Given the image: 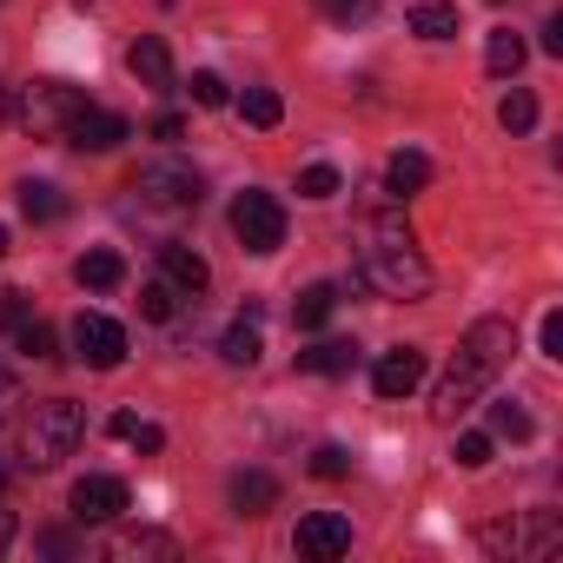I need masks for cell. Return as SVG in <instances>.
Returning a JSON list of instances; mask_svg holds the SVG:
<instances>
[{
    "label": "cell",
    "instance_id": "cell-1",
    "mask_svg": "<svg viewBox=\"0 0 563 563\" xmlns=\"http://www.w3.org/2000/svg\"><path fill=\"white\" fill-rule=\"evenodd\" d=\"M358 278L378 292V299H424L431 292V258L418 252V239H411V225H405V212H398V199H378V206H365V219H358Z\"/></svg>",
    "mask_w": 563,
    "mask_h": 563
},
{
    "label": "cell",
    "instance_id": "cell-2",
    "mask_svg": "<svg viewBox=\"0 0 563 563\" xmlns=\"http://www.w3.org/2000/svg\"><path fill=\"white\" fill-rule=\"evenodd\" d=\"M510 352H517V325H510V319H477V325L457 339V352H451V365H444V378H438V391H431V418H438V424H457V418L497 385V372L510 365Z\"/></svg>",
    "mask_w": 563,
    "mask_h": 563
},
{
    "label": "cell",
    "instance_id": "cell-3",
    "mask_svg": "<svg viewBox=\"0 0 563 563\" xmlns=\"http://www.w3.org/2000/svg\"><path fill=\"white\" fill-rule=\"evenodd\" d=\"M80 438H87V411L74 398H47V405H34V418L21 431V464L27 471H54L60 457H74Z\"/></svg>",
    "mask_w": 563,
    "mask_h": 563
},
{
    "label": "cell",
    "instance_id": "cell-4",
    "mask_svg": "<svg viewBox=\"0 0 563 563\" xmlns=\"http://www.w3.org/2000/svg\"><path fill=\"white\" fill-rule=\"evenodd\" d=\"M80 107H87V93L67 87V80H34V87H21V100H14V113H21V126H27L34 140H67V126H74Z\"/></svg>",
    "mask_w": 563,
    "mask_h": 563
},
{
    "label": "cell",
    "instance_id": "cell-5",
    "mask_svg": "<svg viewBox=\"0 0 563 563\" xmlns=\"http://www.w3.org/2000/svg\"><path fill=\"white\" fill-rule=\"evenodd\" d=\"M232 232L252 258H272L278 245H286V206H278L272 192H239L232 199Z\"/></svg>",
    "mask_w": 563,
    "mask_h": 563
},
{
    "label": "cell",
    "instance_id": "cell-6",
    "mask_svg": "<svg viewBox=\"0 0 563 563\" xmlns=\"http://www.w3.org/2000/svg\"><path fill=\"white\" fill-rule=\"evenodd\" d=\"M133 192H140V206H159V212H186V206H199L206 179H199L186 159H153V166H140V173H133Z\"/></svg>",
    "mask_w": 563,
    "mask_h": 563
},
{
    "label": "cell",
    "instance_id": "cell-7",
    "mask_svg": "<svg viewBox=\"0 0 563 563\" xmlns=\"http://www.w3.org/2000/svg\"><path fill=\"white\" fill-rule=\"evenodd\" d=\"M74 358L93 365V372H113V365L126 358V332H120L107 312H80V319H74Z\"/></svg>",
    "mask_w": 563,
    "mask_h": 563
},
{
    "label": "cell",
    "instance_id": "cell-8",
    "mask_svg": "<svg viewBox=\"0 0 563 563\" xmlns=\"http://www.w3.org/2000/svg\"><path fill=\"white\" fill-rule=\"evenodd\" d=\"M345 550H352V523H345L339 510H312V517H299V556L332 563V556H345Z\"/></svg>",
    "mask_w": 563,
    "mask_h": 563
},
{
    "label": "cell",
    "instance_id": "cell-9",
    "mask_svg": "<svg viewBox=\"0 0 563 563\" xmlns=\"http://www.w3.org/2000/svg\"><path fill=\"white\" fill-rule=\"evenodd\" d=\"M126 133H133V126H126L120 113H107V107L87 100V107L74 113V126H67V146H80V153H113Z\"/></svg>",
    "mask_w": 563,
    "mask_h": 563
},
{
    "label": "cell",
    "instance_id": "cell-10",
    "mask_svg": "<svg viewBox=\"0 0 563 563\" xmlns=\"http://www.w3.org/2000/svg\"><path fill=\"white\" fill-rule=\"evenodd\" d=\"M418 385H424V352L418 345H398V352H385L372 365V391L378 398H411Z\"/></svg>",
    "mask_w": 563,
    "mask_h": 563
},
{
    "label": "cell",
    "instance_id": "cell-11",
    "mask_svg": "<svg viewBox=\"0 0 563 563\" xmlns=\"http://www.w3.org/2000/svg\"><path fill=\"white\" fill-rule=\"evenodd\" d=\"M159 278H166V286H179L186 299H199L206 286H212V265L192 252V245H179V239H166L159 245Z\"/></svg>",
    "mask_w": 563,
    "mask_h": 563
},
{
    "label": "cell",
    "instance_id": "cell-12",
    "mask_svg": "<svg viewBox=\"0 0 563 563\" xmlns=\"http://www.w3.org/2000/svg\"><path fill=\"white\" fill-rule=\"evenodd\" d=\"M126 510V484L120 477H80L74 484V517L80 523H113Z\"/></svg>",
    "mask_w": 563,
    "mask_h": 563
},
{
    "label": "cell",
    "instance_id": "cell-13",
    "mask_svg": "<svg viewBox=\"0 0 563 563\" xmlns=\"http://www.w3.org/2000/svg\"><path fill=\"white\" fill-rule=\"evenodd\" d=\"M107 556L113 563H179V537H166V530H113L107 537Z\"/></svg>",
    "mask_w": 563,
    "mask_h": 563
},
{
    "label": "cell",
    "instance_id": "cell-14",
    "mask_svg": "<svg viewBox=\"0 0 563 563\" xmlns=\"http://www.w3.org/2000/svg\"><path fill=\"white\" fill-rule=\"evenodd\" d=\"M126 67H133V80L153 87V93L173 87V54H166V41H153V34H140V41L126 47Z\"/></svg>",
    "mask_w": 563,
    "mask_h": 563
},
{
    "label": "cell",
    "instance_id": "cell-15",
    "mask_svg": "<svg viewBox=\"0 0 563 563\" xmlns=\"http://www.w3.org/2000/svg\"><path fill=\"white\" fill-rule=\"evenodd\" d=\"M424 186H431V159L411 153V146L391 153V166H385V192H391V199H411V192H424Z\"/></svg>",
    "mask_w": 563,
    "mask_h": 563
},
{
    "label": "cell",
    "instance_id": "cell-16",
    "mask_svg": "<svg viewBox=\"0 0 563 563\" xmlns=\"http://www.w3.org/2000/svg\"><path fill=\"white\" fill-rule=\"evenodd\" d=\"M352 365H358V345L352 339H325V345L299 352V372H312V378H345Z\"/></svg>",
    "mask_w": 563,
    "mask_h": 563
},
{
    "label": "cell",
    "instance_id": "cell-17",
    "mask_svg": "<svg viewBox=\"0 0 563 563\" xmlns=\"http://www.w3.org/2000/svg\"><path fill=\"white\" fill-rule=\"evenodd\" d=\"M74 278H80V286H87V292H113V286H120V278H126V258H120V252H107V245H100V252H80V265H74Z\"/></svg>",
    "mask_w": 563,
    "mask_h": 563
},
{
    "label": "cell",
    "instance_id": "cell-18",
    "mask_svg": "<svg viewBox=\"0 0 563 563\" xmlns=\"http://www.w3.org/2000/svg\"><path fill=\"white\" fill-rule=\"evenodd\" d=\"M272 504H278V484H272L265 471H239V477H232V510H239V517H265Z\"/></svg>",
    "mask_w": 563,
    "mask_h": 563
},
{
    "label": "cell",
    "instance_id": "cell-19",
    "mask_svg": "<svg viewBox=\"0 0 563 563\" xmlns=\"http://www.w3.org/2000/svg\"><path fill=\"white\" fill-rule=\"evenodd\" d=\"M332 312H339V286H325V278H319V286H306V292L292 299V325H299V332H319Z\"/></svg>",
    "mask_w": 563,
    "mask_h": 563
},
{
    "label": "cell",
    "instance_id": "cell-20",
    "mask_svg": "<svg viewBox=\"0 0 563 563\" xmlns=\"http://www.w3.org/2000/svg\"><path fill=\"white\" fill-rule=\"evenodd\" d=\"M258 352H265V339H258V319L245 312V319H239V325H232V332L219 339V358H225V365H245V372H252V365H258Z\"/></svg>",
    "mask_w": 563,
    "mask_h": 563
},
{
    "label": "cell",
    "instance_id": "cell-21",
    "mask_svg": "<svg viewBox=\"0 0 563 563\" xmlns=\"http://www.w3.org/2000/svg\"><path fill=\"white\" fill-rule=\"evenodd\" d=\"M411 34L418 41H451L457 34V8H451V0H418V8H411Z\"/></svg>",
    "mask_w": 563,
    "mask_h": 563
},
{
    "label": "cell",
    "instance_id": "cell-22",
    "mask_svg": "<svg viewBox=\"0 0 563 563\" xmlns=\"http://www.w3.org/2000/svg\"><path fill=\"white\" fill-rule=\"evenodd\" d=\"M556 543H563L556 510H537V517H530V530H517V550H523V556H550Z\"/></svg>",
    "mask_w": 563,
    "mask_h": 563
},
{
    "label": "cell",
    "instance_id": "cell-23",
    "mask_svg": "<svg viewBox=\"0 0 563 563\" xmlns=\"http://www.w3.org/2000/svg\"><path fill=\"white\" fill-rule=\"evenodd\" d=\"M179 286H166V278H146V286H140V319H153V325H166L173 312H179Z\"/></svg>",
    "mask_w": 563,
    "mask_h": 563
},
{
    "label": "cell",
    "instance_id": "cell-24",
    "mask_svg": "<svg viewBox=\"0 0 563 563\" xmlns=\"http://www.w3.org/2000/svg\"><path fill=\"white\" fill-rule=\"evenodd\" d=\"M484 67H490L497 80H510V74L523 67V41H517V34H490V41H484Z\"/></svg>",
    "mask_w": 563,
    "mask_h": 563
},
{
    "label": "cell",
    "instance_id": "cell-25",
    "mask_svg": "<svg viewBox=\"0 0 563 563\" xmlns=\"http://www.w3.org/2000/svg\"><path fill=\"white\" fill-rule=\"evenodd\" d=\"M497 126H504V133H530V126H537V100H530L523 87H510V93L497 100Z\"/></svg>",
    "mask_w": 563,
    "mask_h": 563
},
{
    "label": "cell",
    "instance_id": "cell-26",
    "mask_svg": "<svg viewBox=\"0 0 563 563\" xmlns=\"http://www.w3.org/2000/svg\"><path fill=\"white\" fill-rule=\"evenodd\" d=\"M21 212L47 225V219H60V212H67V199H60V192H54L47 179H27V186H21Z\"/></svg>",
    "mask_w": 563,
    "mask_h": 563
},
{
    "label": "cell",
    "instance_id": "cell-27",
    "mask_svg": "<svg viewBox=\"0 0 563 563\" xmlns=\"http://www.w3.org/2000/svg\"><path fill=\"white\" fill-rule=\"evenodd\" d=\"M14 345H21L27 358H41V365H54V358H60V339H54V325H41V319L14 325Z\"/></svg>",
    "mask_w": 563,
    "mask_h": 563
},
{
    "label": "cell",
    "instance_id": "cell-28",
    "mask_svg": "<svg viewBox=\"0 0 563 563\" xmlns=\"http://www.w3.org/2000/svg\"><path fill=\"white\" fill-rule=\"evenodd\" d=\"M490 438H510V444H523V438H530V411H523L517 398H497V405H490Z\"/></svg>",
    "mask_w": 563,
    "mask_h": 563
},
{
    "label": "cell",
    "instance_id": "cell-29",
    "mask_svg": "<svg viewBox=\"0 0 563 563\" xmlns=\"http://www.w3.org/2000/svg\"><path fill=\"white\" fill-rule=\"evenodd\" d=\"M239 113H245L252 126H278V120H286V100H278L272 87H245V100H239Z\"/></svg>",
    "mask_w": 563,
    "mask_h": 563
},
{
    "label": "cell",
    "instance_id": "cell-30",
    "mask_svg": "<svg viewBox=\"0 0 563 563\" xmlns=\"http://www.w3.org/2000/svg\"><path fill=\"white\" fill-rule=\"evenodd\" d=\"M451 457H457V471H484V464H490V431H464V438L451 444Z\"/></svg>",
    "mask_w": 563,
    "mask_h": 563
},
{
    "label": "cell",
    "instance_id": "cell-31",
    "mask_svg": "<svg viewBox=\"0 0 563 563\" xmlns=\"http://www.w3.org/2000/svg\"><path fill=\"white\" fill-rule=\"evenodd\" d=\"M325 8V21H339V27H365L372 14H378V0H319Z\"/></svg>",
    "mask_w": 563,
    "mask_h": 563
},
{
    "label": "cell",
    "instance_id": "cell-32",
    "mask_svg": "<svg viewBox=\"0 0 563 563\" xmlns=\"http://www.w3.org/2000/svg\"><path fill=\"white\" fill-rule=\"evenodd\" d=\"M339 186H345L339 166H306V173H299V192H306V199H332Z\"/></svg>",
    "mask_w": 563,
    "mask_h": 563
},
{
    "label": "cell",
    "instance_id": "cell-33",
    "mask_svg": "<svg viewBox=\"0 0 563 563\" xmlns=\"http://www.w3.org/2000/svg\"><path fill=\"white\" fill-rule=\"evenodd\" d=\"M345 471H352V457H345L339 444H319V451H312V477H325V484H332V477H345Z\"/></svg>",
    "mask_w": 563,
    "mask_h": 563
},
{
    "label": "cell",
    "instance_id": "cell-34",
    "mask_svg": "<svg viewBox=\"0 0 563 563\" xmlns=\"http://www.w3.org/2000/svg\"><path fill=\"white\" fill-rule=\"evenodd\" d=\"M34 319V299L27 292H0V332H14V325H27Z\"/></svg>",
    "mask_w": 563,
    "mask_h": 563
},
{
    "label": "cell",
    "instance_id": "cell-35",
    "mask_svg": "<svg viewBox=\"0 0 563 563\" xmlns=\"http://www.w3.org/2000/svg\"><path fill=\"white\" fill-rule=\"evenodd\" d=\"M192 100H199V107H225V80L199 67V74H192Z\"/></svg>",
    "mask_w": 563,
    "mask_h": 563
},
{
    "label": "cell",
    "instance_id": "cell-36",
    "mask_svg": "<svg viewBox=\"0 0 563 563\" xmlns=\"http://www.w3.org/2000/svg\"><path fill=\"white\" fill-rule=\"evenodd\" d=\"M543 358H563V312H543Z\"/></svg>",
    "mask_w": 563,
    "mask_h": 563
},
{
    "label": "cell",
    "instance_id": "cell-37",
    "mask_svg": "<svg viewBox=\"0 0 563 563\" xmlns=\"http://www.w3.org/2000/svg\"><path fill=\"white\" fill-rule=\"evenodd\" d=\"M14 411H21V385H14V378H8V372H0V424H8V418H14Z\"/></svg>",
    "mask_w": 563,
    "mask_h": 563
},
{
    "label": "cell",
    "instance_id": "cell-38",
    "mask_svg": "<svg viewBox=\"0 0 563 563\" xmlns=\"http://www.w3.org/2000/svg\"><path fill=\"white\" fill-rule=\"evenodd\" d=\"M126 444H140V451H159V444H166V431H159V424H133V438H126Z\"/></svg>",
    "mask_w": 563,
    "mask_h": 563
},
{
    "label": "cell",
    "instance_id": "cell-39",
    "mask_svg": "<svg viewBox=\"0 0 563 563\" xmlns=\"http://www.w3.org/2000/svg\"><path fill=\"white\" fill-rule=\"evenodd\" d=\"M179 133H186V120H179V113H159V120H153V140H179Z\"/></svg>",
    "mask_w": 563,
    "mask_h": 563
},
{
    "label": "cell",
    "instance_id": "cell-40",
    "mask_svg": "<svg viewBox=\"0 0 563 563\" xmlns=\"http://www.w3.org/2000/svg\"><path fill=\"white\" fill-rule=\"evenodd\" d=\"M543 54H563V14H550V27H543Z\"/></svg>",
    "mask_w": 563,
    "mask_h": 563
},
{
    "label": "cell",
    "instance_id": "cell-41",
    "mask_svg": "<svg viewBox=\"0 0 563 563\" xmlns=\"http://www.w3.org/2000/svg\"><path fill=\"white\" fill-rule=\"evenodd\" d=\"M41 550H54V556H67V550H74V537H67V530H47V537H41Z\"/></svg>",
    "mask_w": 563,
    "mask_h": 563
},
{
    "label": "cell",
    "instance_id": "cell-42",
    "mask_svg": "<svg viewBox=\"0 0 563 563\" xmlns=\"http://www.w3.org/2000/svg\"><path fill=\"white\" fill-rule=\"evenodd\" d=\"M14 530H21V523H14L8 510H0V550H8V543H14Z\"/></svg>",
    "mask_w": 563,
    "mask_h": 563
},
{
    "label": "cell",
    "instance_id": "cell-43",
    "mask_svg": "<svg viewBox=\"0 0 563 563\" xmlns=\"http://www.w3.org/2000/svg\"><path fill=\"white\" fill-rule=\"evenodd\" d=\"M0 258H8V225H0Z\"/></svg>",
    "mask_w": 563,
    "mask_h": 563
},
{
    "label": "cell",
    "instance_id": "cell-44",
    "mask_svg": "<svg viewBox=\"0 0 563 563\" xmlns=\"http://www.w3.org/2000/svg\"><path fill=\"white\" fill-rule=\"evenodd\" d=\"M0 490H8V464H0Z\"/></svg>",
    "mask_w": 563,
    "mask_h": 563
}]
</instances>
